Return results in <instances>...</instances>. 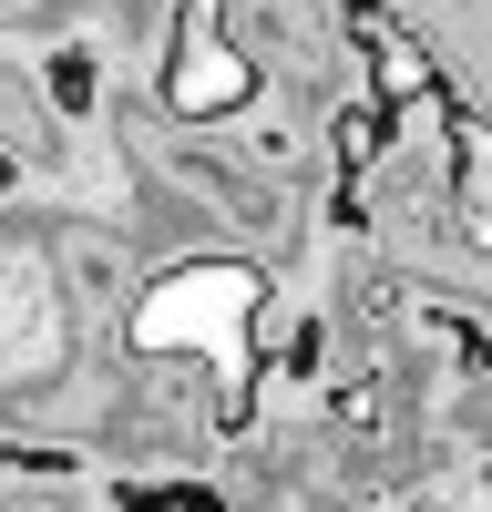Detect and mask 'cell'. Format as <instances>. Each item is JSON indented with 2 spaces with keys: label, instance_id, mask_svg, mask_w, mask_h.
<instances>
[{
  "label": "cell",
  "instance_id": "1",
  "mask_svg": "<svg viewBox=\"0 0 492 512\" xmlns=\"http://www.w3.org/2000/svg\"><path fill=\"white\" fill-rule=\"evenodd\" d=\"M236 0H185L175 11V52H164V113L175 123H216L257 103V52L226 31Z\"/></svg>",
  "mask_w": 492,
  "mask_h": 512
},
{
  "label": "cell",
  "instance_id": "2",
  "mask_svg": "<svg viewBox=\"0 0 492 512\" xmlns=\"http://www.w3.org/2000/svg\"><path fill=\"white\" fill-rule=\"evenodd\" d=\"M451 205H462V226L492 246V123H451Z\"/></svg>",
  "mask_w": 492,
  "mask_h": 512
},
{
  "label": "cell",
  "instance_id": "3",
  "mask_svg": "<svg viewBox=\"0 0 492 512\" xmlns=\"http://www.w3.org/2000/svg\"><path fill=\"white\" fill-rule=\"evenodd\" d=\"M93 82H103L93 52H62V62H52V113H93Z\"/></svg>",
  "mask_w": 492,
  "mask_h": 512
},
{
  "label": "cell",
  "instance_id": "4",
  "mask_svg": "<svg viewBox=\"0 0 492 512\" xmlns=\"http://www.w3.org/2000/svg\"><path fill=\"white\" fill-rule=\"evenodd\" d=\"M11 185H21V164H11V144H0V195H11Z\"/></svg>",
  "mask_w": 492,
  "mask_h": 512
}]
</instances>
